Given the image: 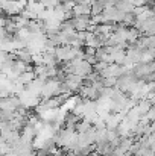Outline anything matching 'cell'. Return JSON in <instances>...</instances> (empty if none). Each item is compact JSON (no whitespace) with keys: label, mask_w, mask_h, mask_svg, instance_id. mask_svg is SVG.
<instances>
[{"label":"cell","mask_w":155,"mask_h":156,"mask_svg":"<svg viewBox=\"0 0 155 156\" xmlns=\"http://www.w3.org/2000/svg\"><path fill=\"white\" fill-rule=\"evenodd\" d=\"M5 18V12L2 11V8H0V20H3Z\"/></svg>","instance_id":"cell-1"}]
</instances>
